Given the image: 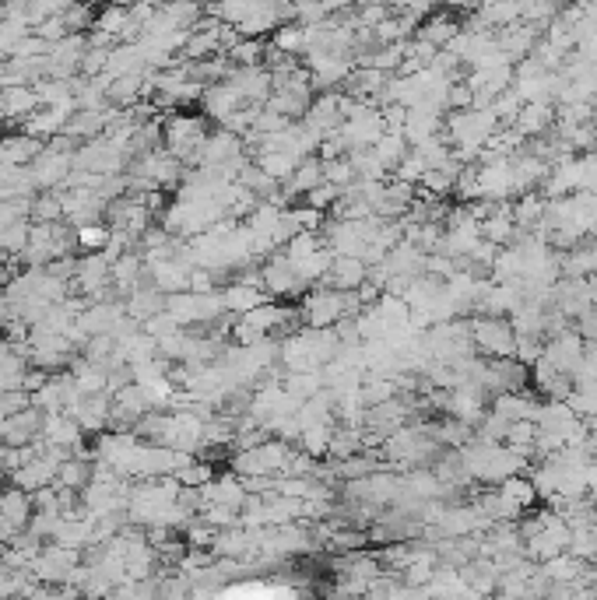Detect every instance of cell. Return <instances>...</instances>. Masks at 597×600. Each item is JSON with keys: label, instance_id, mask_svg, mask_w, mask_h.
<instances>
[{"label": "cell", "instance_id": "obj_1", "mask_svg": "<svg viewBox=\"0 0 597 600\" xmlns=\"http://www.w3.org/2000/svg\"><path fill=\"white\" fill-rule=\"evenodd\" d=\"M464 467H468V478L478 485H499V481L513 478V474L524 471L527 457L517 450H510L506 443H489V439H471L461 446Z\"/></svg>", "mask_w": 597, "mask_h": 600}, {"label": "cell", "instance_id": "obj_2", "mask_svg": "<svg viewBox=\"0 0 597 600\" xmlns=\"http://www.w3.org/2000/svg\"><path fill=\"white\" fill-rule=\"evenodd\" d=\"M362 299L355 292H341V288L331 285H313L306 288L303 306H299V316H303L306 327H334V323L348 320V316H359Z\"/></svg>", "mask_w": 597, "mask_h": 600}, {"label": "cell", "instance_id": "obj_3", "mask_svg": "<svg viewBox=\"0 0 597 600\" xmlns=\"http://www.w3.org/2000/svg\"><path fill=\"white\" fill-rule=\"evenodd\" d=\"M295 446L285 443V439H264L257 446H246L232 457V471L246 481H274L288 471V460H292Z\"/></svg>", "mask_w": 597, "mask_h": 600}, {"label": "cell", "instance_id": "obj_4", "mask_svg": "<svg viewBox=\"0 0 597 600\" xmlns=\"http://www.w3.org/2000/svg\"><path fill=\"white\" fill-rule=\"evenodd\" d=\"M208 134L211 130H208V120H204V116L173 113L166 123H162V144H166V151L180 158V162H190V165H197Z\"/></svg>", "mask_w": 597, "mask_h": 600}, {"label": "cell", "instance_id": "obj_5", "mask_svg": "<svg viewBox=\"0 0 597 600\" xmlns=\"http://www.w3.org/2000/svg\"><path fill=\"white\" fill-rule=\"evenodd\" d=\"M471 341H475V351L489 358H517V330L503 316L482 313L478 320H471Z\"/></svg>", "mask_w": 597, "mask_h": 600}, {"label": "cell", "instance_id": "obj_6", "mask_svg": "<svg viewBox=\"0 0 597 600\" xmlns=\"http://www.w3.org/2000/svg\"><path fill=\"white\" fill-rule=\"evenodd\" d=\"M32 513H36L32 492L18 485L0 488V544H11L15 537H22L32 523Z\"/></svg>", "mask_w": 597, "mask_h": 600}, {"label": "cell", "instance_id": "obj_7", "mask_svg": "<svg viewBox=\"0 0 597 600\" xmlns=\"http://www.w3.org/2000/svg\"><path fill=\"white\" fill-rule=\"evenodd\" d=\"M569 537H573V527H569V520H562V516L555 513L552 520H548L545 527L538 530V534L527 537L524 551H527V558H534V562H545V558L569 551Z\"/></svg>", "mask_w": 597, "mask_h": 600}, {"label": "cell", "instance_id": "obj_8", "mask_svg": "<svg viewBox=\"0 0 597 600\" xmlns=\"http://www.w3.org/2000/svg\"><path fill=\"white\" fill-rule=\"evenodd\" d=\"M29 169H32V179L39 183V190H60V186L67 183V176H71V169H74V155L71 151L43 148Z\"/></svg>", "mask_w": 597, "mask_h": 600}, {"label": "cell", "instance_id": "obj_9", "mask_svg": "<svg viewBox=\"0 0 597 600\" xmlns=\"http://www.w3.org/2000/svg\"><path fill=\"white\" fill-rule=\"evenodd\" d=\"M583 348H587V341H583L573 327H566V330H559V334L545 337V358L555 365V369L569 372V376H573L576 365H580Z\"/></svg>", "mask_w": 597, "mask_h": 600}, {"label": "cell", "instance_id": "obj_10", "mask_svg": "<svg viewBox=\"0 0 597 600\" xmlns=\"http://www.w3.org/2000/svg\"><path fill=\"white\" fill-rule=\"evenodd\" d=\"M369 281V264L362 257H345V253H334L331 267H327L324 281L320 285L341 288V292H359Z\"/></svg>", "mask_w": 597, "mask_h": 600}, {"label": "cell", "instance_id": "obj_11", "mask_svg": "<svg viewBox=\"0 0 597 600\" xmlns=\"http://www.w3.org/2000/svg\"><path fill=\"white\" fill-rule=\"evenodd\" d=\"M513 130H517L520 137H545L548 130L555 127V109L552 102H524L517 113V120L510 123Z\"/></svg>", "mask_w": 597, "mask_h": 600}, {"label": "cell", "instance_id": "obj_12", "mask_svg": "<svg viewBox=\"0 0 597 600\" xmlns=\"http://www.w3.org/2000/svg\"><path fill=\"white\" fill-rule=\"evenodd\" d=\"M492 408L510 418V422H534V415L541 408V397L531 390H506L492 397Z\"/></svg>", "mask_w": 597, "mask_h": 600}, {"label": "cell", "instance_id": "obj_13", "mask_svg": "<svg viewBox=\"0 0 597 600\" xmlns=\"http://www.w3.org/2000/svg\"><path fill=\"white\" fill-rule=\"evenodd\" d=\"M43 148H46V141L32 137L29 130H22V134H4L0 137V162L4 165H32Z\"/></svg>", "mask_w": 597, "mask_h": 600}, {"label": "cell", "instance_id": "obj_14", "mask_svg": "<svg viewBox=\"0 0 597 600\" xmlns=\"http://www.w3.org/2000/svg\"><path fill=\"white\" fill-rule=\"evenodd\" d=\"M222 302H225V313L243 316V313H250V309H257L260 302H267V292H264V285H253V281L239 278L222 292Z\"/></svg>", "mask_w": 597, "mask_h": 600}, {"label": "cell", "instance_id": "obj_15", "mask_svg": "<svg viewBox=\"0 0 597 600\" xmlns=\"http://www.w3.org/2000/svg\"><path fill=\"white\" fill-rule=\"evenodd\" d=\"M461 32V22H457L450 11H432V15H425V22H418V39H425L429 46H436V50H443V46H450V39Z\"/></svg>", "mask_w": 597, "mask_h": 600}, {"label": "cell", "instance_id": "obj_16", "mask_svg": "<svg viewBox=\"0 0 597 600\" xmlns=\"http://www.w3.org/2000/svg\"><path fill=\"white\" fill-rule=\"evenodd\" d=\"M475 22L492 32L506 29V25L520 22V0H478Z\"/></svg>", "mask_w": 597, "mask_h": 600}, {"label": "cell", "instance_id": "obj_17", "mask_svg": "<svg viewBox=\"0 0 597 600\" xmlns=\"http://www.w3.org/2000/svg\"><path fill=\"white\" fill-rule=\"evenodd\" d=\"M74 236H78V250L85 253H102L109 246V239H113V229L102 222H88V225H78L74 229Z\"/></svg>", "mask_w": 597, "mask_h": 600}, {"label": "cell", "instance_id": "obj_18", "mask_svg": "<svg viewBox=\"0 0 597 600\" xmlns=\"http://www.w3.org/2000/svg\"><path fill=\"white\" fill-rule=\"evenodd\" d=\"M141 330H144V334H152L155 341H162V337H169V334H176V330H180V320H176L169 309H159L155 316L141 320Z\"/></svg>", "mask_w": 597, "mask_h": 600}, {"label": "cell", "instance_id": "obj_19", "mask_svg": "<svg viewBox=\"0 0 597 600\" xmlns=\"http://www.w3.org/2000/svg\"><path fill=\"white\" fill-rule=\"evenodd\" d=\"M439 0H390V8L394 11H404V15H415V18H425L436 11Z\"/></svg>", "mask_w": 597, "mask_h": 600}, {"label": "cell", "instance_id": "obj_20", "mask_svg": "<svg viewBox=\"0 0 597 600\" xmlns=\"http://www.w3.org/2000/svg\"><path fill=\"white\" fill-rule=\"evenodd\" d=\"M580 4H597V0H580Z\"/></svg>", "mask_w": 597, "mask_h": 600}, {"label": "cell", "instance_id": "obj_21", "mask_svg": "<svg viewBox=\"0 0 597 600\" xmlns=\"http://www.w3.org/2000/svg\"><path fill=\"white\" fill-rule=\"evenodd\" d=\"M285 4H295V0H285Z\"/></svg>", "mask_w": 597, "mask_h": 600}]
</instances>
